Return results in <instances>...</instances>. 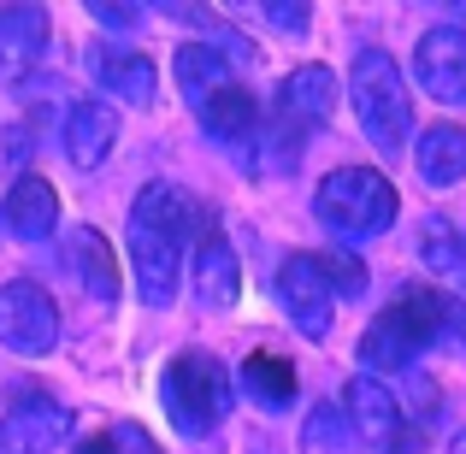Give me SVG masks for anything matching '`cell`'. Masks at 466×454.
Returning <instances> with one entry per match:
<instances>
[{"mask_svg":"<svg viewBox=\"0 0 466 454\" xmlns=\"http://www.w3.org/2000/svg\"><path fill=\"white\" fill-rule=\"evenodd\" d=\"M437 337H443V342H455V348L466 354V301L443 296V318H437Z\"/></svg>","mask_w":466,"mask_h":454,"instance_id":"obj_25","label":"cell"},{"mask_svg":"<svg viewBox=\"0 0 466 454\" xmlns=\"http://www.w3.org/2000/svg\"><path fill=\"white\" fill-rule=\"evenodd\" d=\"M278 301H284V313L296 318V330L308 342L330 337V284H325L313 254H289V260L278 266Z\"/></svg>","mask_w":466,"mask_h":454,"instance_id":"obj_9","label":"cell"},{"mask_svg":"<svg viewBox=\"0 0 466 454\" xmlns=\"http://www.w3.org/2000/svg\"><path fill=\"white\" fill-rule=\"evenodd\" d=\"M461 277H466V237H461Z\"/></svg>","mask_w":466,"mask_h":454,"instance_id":"obj_32","label":"cell"},{"mask_svg":"<svg viewBox=\"0 0 466 454\" xmlns=\"http://www.w3.org/2000/svg\"><path fill=\"white\" fill-rule=\"evenodd\" d=\"M89 12L101 24H118V30H130V24H137V12H125V6H106V0H89Z\"/></svg>","mask_w":466,"mask_h":454,"instance_id":"obj_29","label":"cell"},{"mask_svg":"<svg viewBox=\"0 0 466 454\" xmlns=\"http://www.w3.org/2000/svg\"><path fill=\"white\" fill-rule=\"evenodd\" d=\"M54 225H59V195H54V183L47 177H18L6 189V230L18 242H42V237H54Z\"/></svg>","mask_w":466,"mask_h":454,"instance_id":"obj_16","label":"cell"},{"mask_svg":"<svg viewBox=\"0 0 466 454\" xmlns=\"http://www.w3.org/2000/svg\"><path fill=\"white\" fill-rule=\"evenodd\" d=\"M330 106H337V77H330V66H296L284 77V89H278V130H266V148L278 142V154L266 159V166L289 171L301 159V136L319 130L330 118Z\"/></svg>","mask_w":466,"mask_h":454,"instance_id":"obj_6","label":"cell"},{"mask_svg":"<svg viewBox=\"0 0 466 454\" xmlns=\"http://www.w3.org/2000/svg\"><path fill=\"white\" fill-rule=\"evenodd\" d=\"M237 284H242L237 254H230L225 230L207 218V225L195 230V301L201 307H230L237 301Z\"/></svg>","mask_w":466,"mask_h":454,"instance_id":"obj_12","label":"cell"},{"mask_svg":"<svg viewBox=\"0 0 466 454\" xmlns=\"http://www.w3.org/2000/svg\"><path fill=\"white\" fill-rule=\"evenodd\" d=\"M66 159L77 171H95L106 154H113V142H118V113L106 101H77L66 113Z\"/></svg>","mask_w":466,"mask_h":454,"instance_id":"obj_13","label":"cell"},{"mask_svg":"<svg viewBox=\"0 0 466 454\" xmlns=\"http://www.w3.org/2000/svg\"><path fill=\"white\" fill-rule=\"evenodd\" d=\"M342 449H349V425L337 419V408L319 401L308 419V437H301V454H342Z\"/></svg>","mask_w":466,"mask_h":454,"instance_id":"obj_24","label":"cell"},{"mask_svg":"<svg viewBox=\"0 0 466 454\" xmlns=\"http://www.w3.org/2000/svg\"><path fill=\"white\" fill-rule=\"evenodd\" d=\"M449 454H466V431H461V437H455V443H449Z\"/></svg>","mask_w":466,"mask_h":454,"instance_id":"obj_31","label":"cell"},{"mask_svg":"<svg viewBox=\"0 0 466 454\" xmlns=\"http://www.w3.org/2000/svg\"><path fill=\"white\" fill-rule=\"evenodd\" d=\"M54 342H59L54 296L42 284H30V277L0 284V348L24 354V360H42V354H54Z\"/></svg>","mask_w":466,"mask_h":454,"instance_id":"obj_7","label":"cell"},{"mask_svg":"<svg viewBox=\"0 0 466 454\" xmlns=\"http://www.w3.org/2000/svg\"><path fill=\"white\" fill-rule=\"evenodd\" d=\"M425 237H420V260H425V272H437V277H461V237L449 230V218H425Z\"/></svg>","mask_w":466,"mask_h":454,"instance_id":"obj_22","label":"cell"},{"mask_svg":"<svg viewBox=\"0 0 466 454\" xmlns=\"http://www.w3.org/2000/svg\"><path fill=\"white\" fill-rule=\"evenodd\" d=\"M59 260H66V272L77 277V289H89L95 301H118L125 277H118V260H113V248H106L101 230L77 225V230L66 237V248H59Z\"/></svg>","mask_w":466,"mask_h":454,"instance_id":"obj_11","label":"cell"},{"mask_svg":"<svg viewBox=\"0 0 466 454\" xmlns=\"http://www.w3.org/2000/svg\"><path fill=\"white\" fill-rule=\"evenodd\" d=\"M266 24H278V30H308V6H272V0H266Z\"/></svg>","mask_w":466,"mask_h":454,"instance_id":"obj_27","label":"cell"},{"mask_svg":"<svg viewBox=\"0 0 466 454\" xmlns=\"http://www.w3.org/2000/svg\"><path fill=\"white\" fill-rule=\"evenodd\" d=\"M195 242V213L183 201L177 183H148L130 201V272H137V296L148 307L177 301V277Z\"/></svg>","mask_w":466,"mask_h":454,"instance_id":"obj_1","label":"cell"},{"mask_svg":"<svg viewBox=\"0 0 466 454\" xmlns=\"http://www.w3.org/2000/svg\"><path fill=\"white\" fill-rule=\"evenodd\" d=\"M408 389H413V401H420V419L413 425H431L437 419V389L425 384V378H408Z\"/></svg>","mask_w":466,"mask_h":454,"instance_id":"obj_28","label":"cell"},{"mask_svg":"<svg viewBox=\"0 0 466 454\" xmlns=\"http://www.w3.org/2000/svg\"><path fill=\"white\" fill-rule=\"evenodd\" d=\"M159 408L177 425L183 437H207L230 408V372L225 360H213L207 348H183L166 360V378H159Z\"/></svg>","mask_w":466,"mask_h":454,"instance_id":"obj_4","label":"cell"},{"mask_svg":"<svg viewBox=\"0 0 466 454\" xmlns=\"http://www.w3.org/2000/svg\"><path fill=\"white\" fill-rule=\"evenodd\" d=\"M242 389H248L254 408L284 413L289 401H296V366H289L284 354H272V348H254L248 360H242Z\"/></svg>","mask_w":466,"mask_h":454,"instance_id":"obj_20","label":"cell"},{"mask_svg":"<svg viewBox=\"0 0 466 454\" xmlns=\"http://www.w3.org/2000/svg\"><path fill=\"white\" fill-rule=\"evenodd\" d=\"M349 413H354V431H360L372 449H401V437H408V419H401L396 396L366 372L349 384Z\"/></svg>","mask_w":466,"mask_h":454,"instance_id":"obj_14","label":"cell"},{"mask_svg":"<svg viewBox=\"0 0 466 454\" xmlns=\"http://www.w3.org/2000/svg\"><path fill=\"white\" fill-rule=\"evenodd\" d=\"M313 260H319V272H325L330 296H366V266L354 260L349 248H325V254H313Z\"/></svg>","mask_w":466,"mask_h":454,"instance_id":"obj_23","label":"cell"},{"mask_svg":"<svg viewBox=\"0 0 466 454\" xmlns=\"http://www.w3.org/2000/svg\"><path fill=\"white\" fill-rule=\"evenodd\" d=\"M171 71H177V95H183L189 106H201L207 95H218L225 83H237V77H230L225 47H213V42H189V47H177Z\"/></svg>","mask_w":466,"mask_h":454,"instance_id":"obj_18","label":"cell"},{"mask_svg":"<svg viewBox=\"0 0 466 454\" xmlns=\"http://www.w3.org/2000/svg\"><path fill=\"white\" fill-rule=\"evenodd\" d=\"M437 318H443V289H408L396 307H384L366 325L360 366L366 372H408L413 354L437 342Z\"/></svg>","mask_w":466,"mask_h":454,"instance_id":"obj_5","label":"cell"},{"mask_svg":"<svg viewBox=\"0 0 466 454\" xmlns=\"http://www.w3.org/2000/svg\"><path fill=\"white\" fill-rule=\"evenodd\" d=\"M420 177L449 189V183L466 177V125H425L420 130Z\"/></svg>","mask_w":466,"mask_h":454,"instance_id":"obj_21","label":"cell"},{"mask_svg":"<svg viewBox=\"0 0 466 454\" xmlns=\"http://www.w3.org/2000/svg\"><path fill=\"white\" fill-rule=\"evenodd\" d=\"M95 83L130 106L154 101V66H148V54H130V47H101L95 54Z\"/></svg>","mask_w":466,"mask_h":454,"instance_id":"obj_19","label":"cell"},{"mask_svg":"<svg viewBox=\"0 0 466 454\" xmlns=\"http://www.w3.org/2000/svg\"><path fill=\"white\" fill-rule=\"evenodd\" d=\"M413 77L443 106L466 101V30L461 24H437V30L420 35V47H413Z\"/></svg>","mask_w":466,"mask_h":454,"instance_id":"obj_8","label":"cell"},{"mask_svg":"<svg viewBox=\"0 0 466 454\" xmlns=\"http://www.w3.org/2000/svg\"><path fill=\"white\" fill-rule=\"evenodd\" d=\"M349 95H354V118H360L366 142H378V154L396 159L413 136V101H408L396 59L384 47H360V59L349 71Z\"/></svg>","mask_w":466,"mask_h":454,"instance_id":"obj_3","label":"cell"},{"mask_svg":"<svg viewBox=\"0 0 466 454\" xmlns=\"http://www.w3.org/2000/svg\"><path fill=\"white\" fill-rule=\"evenodd\" d=\"M113 437H118V454H159L142 425H113Z\"/></svg>","mask_w":466,"mask_h":454,"instance_id":"obj_26","label":"cell"},{"mask_svg":"<svg viewBox=\"0 0 466 454\" xmlns=\"http://www.w3.org/2000/svg\"><path fill=\"white\" fill-rule=\"evenodd\" d=\"M77 454H118V437H113V431H101V437H89V443H83Z\"/></svg>","mask_w":466,"mask_h":454,"instance_id":"obj_30","label":"cell"},{"mask_svg":"<svg viewBox=\"0 0 466 454\" xmlns=\"http://www.w3.org/2000/svg\"><path fill=\"white\" fill-rule=\"evenodd\" d=\"M195 113H201V130H207V136H213V142H230V148H242V142L260 136V101H254L242 83H225V89L207 95Z\"/></svg>","mask_w":466,"mask_h":454,"instance_id":"obj_15","label":"cell"},{"mask_svg":"<svg viewBox=\"0 0 466 454\" xmlns=\"http://www.w3.org/2000/svg\"><path fill=\"white\" fill-rule=\"evenodd\" d=\"M47 47V12L18 0V6H0V83H18L35 71Z\"/></svg>","mask_w":466,"mask_h":454,"instance_id":"obj_10","label":"cell"},{"mask_svg":"<svg viewBox=\"0 0 466 454\" xmlns=\"http://www.w3.org/2000/svg\"><path fill=\"white\" fill-rule=\"evenodd\" d=\"M6 425L24 437V443H35V449H47V443H59L66 437V425H71V413L59 408L47 389H12L6 396Z\"/></svg>","mask_w":466,"mask_h":454,"instance_id":"obj_17","label":"cell"},{"mask_svg":"<svg viewBox=\"0 0 466 454\" xmlns=\"http://www.w3.org/2000/svg\"><path fill=\"white\" fill-rule=\"evenodd\" d=\"M313 213L330 237L342 242H372L396 225V189H390L384 171H366V166H337L330 177H319L313 195Z\"/></svg>","mask_w":466,"mask_h":454,"instance_id":"obj_2","label":"cell"}]
</instances>
